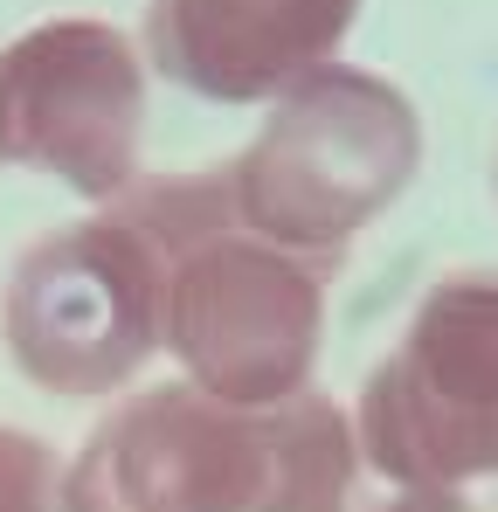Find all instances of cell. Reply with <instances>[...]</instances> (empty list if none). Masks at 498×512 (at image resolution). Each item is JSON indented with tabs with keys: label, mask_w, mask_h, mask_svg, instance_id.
I'll list each match as a JSON object with an SVG mask.
<instances>
[{
	"label": "cell",
	"mask_w": 498,
	"mask_h": 512,
	"mask_svg": "<svg viewBox=\"0 0 498 512\" xmlns=\"http://www.w3.org/2000/svg\"><path fill=\"white\" fill-rule=\"evenodd\" d=\"M146 70L111 21H35L0 49V167L56 173L83 201H118L139 180Z\"/></svg>",
	"instance_id": "obj_6"
},
{
	"label": "cell",
	"mask_w": 498,
	"mask_h": 512,
	"mask_svg": "<svg viewBox=\"0 0 498 512\" xmlns=\"http://www.w3.org/2000/svg\"><path fill=\"white\" fill-rule=\"evenodd\" d=\"M415 167L422 118L409 90L353 63H326L270 104L263 132L222 180L236 229L332 270L367 222L409 194Z\"/></svg>",
	"instance_id": "obj_2"
},
{
	"label": "cell",
	"mask_w": 498,
	"mask_h": 512,
	"mask_svg": "<svg viewBox=\"0 0 498 512\" xmlns=\"http://www.w3.org/2000/svg\"><path fill=\"white\" fill-rule=\"evenodd\" d=\"M326 333V270L236 222L194 236L166 263L160 346L187 381L229 409H270L305 395Z\"/></svg>",
	"instance_id": "obj_5"
},
{
	"label": "cell",
	"mask_w": 498,
	"mask_h": 512,
	"mask_svg": "<svg viewBox=\"0 0 498 512\" xmlns=\"http://www.w3.org/2000/svg\"><path fill=\"white\" fill-rule=\"evenodd\" d=\"M360 0H153L146 56L201 104H277L339 63Z\"/></svg>",
	"instance_id": "obj_7"
},
{
	"label": "cell",
	"mask_w": 498,
	"mask_h": 512,
	"mask_svg": "<svg viewBox=\"0 0 498 512\" xmlns=\"http://www.w3.org/2000/svg\"><path fill=\"white\" fill-rule=\"evenodd\" d=\"M367 512H485V506L464 499V492H395V499H381Z\"/></svg>",
	"instance_id": "obj_9"
},
{
	"label": "cell",
	"mask_w": 498,
	"mask_h": 512,
	"mask_svg": "<svg viewBox=\"0 0 498 512\" xmlns=\"http://www.w3.org/2000/svg\"><path fill=\"white\" fill-rule=\"evenodd\" d=\"M56 492H63L56 450L21 429H0V512H56Z\"/></svg>",
	"instance_id": "obj_8"
},
{
	"label": "cell",
	"mask_w": 498,
	"mask_h": 512,
	"mask_svg": "<svg viewBox=\"0 0 498 512\" xmlns=\"http://www.w3.org/2000/svg\"><path fill=\"white\" fill-rule=\"evenodd\" d=\"M360 443L326 395L229 409L194 381L132 395L90 429L56 512H353Z\"/></svg>",
	"instance_id": "obj_1"
},
{
	"label": "cell",
	"mask_w": 498,
	"mask_h": 512,
	"mask_svg": "<svg viewBox=\"0 0 498 512\" xmlns=\"http://www.w3.org/2000/svg\"><path fill=\"white\" fill-rule=\"evenodd\" d=\"M166 263V243L118 201L28 243L0 291V340L14 367L49 395L125 388L160 346Z\"/></svg>",
	"instance_id": "obj_4"
},
{
	"label": "cell",
	"mask_w": 498,
	"mask_h": 512,
	"mask_svg": "<svg viewBox=\"0 0 498 512\" xmlns=\"http://www.w3.org/2000/svg\"><path fill=\"white\" fill-rule=\"evenodd\" d=\"M360 464L395 492H464L498 478V277L464 270L415 298L353 416Z\"/></svg>",
	"instance_id": "obj_3"
}]
</instances>
